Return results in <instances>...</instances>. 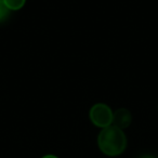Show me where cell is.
<instances>
[{
	"instance_id": "1",
	"label": "cell",
	"mask_w": 158,
	"mask_h": 158,
	"mask_svg": "<svg viewBox=\"0 0 158 158\" xmlns=\"http://www.w3.org/2000/svg\"><path fill=\"white\" fill-rule=\"evenodd\" d=\"M98 144L102 152L108 156H117L125 151L127 139L123 130L115 126L104 128L99 134Z\"/></svg>"
},
{
	"instance_id": "2",
	"label": "cell",
	"mask_w": 158,
	"mask_h": 158,
	"mask_svg": "<svg viewBox=\"0 0 158 158\" xmlns=\"http://www.w3.org/2000/svg\"><path fill=\"white\" fill-rule=\"evenodd\" d=\"M113 116H114V113L112 112V110L103 103L95 104L90 110L91 121L97 127L103 128V129L112 126Z\"/></svg>"
},
{
	"instance_id": "3",
	"label": "cell",
	"mask_w": 158,
	"mask_h": 158,
	"mask_svg": "<svg viewBox=\"0 0 158 158\" xmlns=\"http://www.w3.org/2000/svg\"><path fill=\"white\" fill-rule=\"evenodd\" d=\"M131 114L128 110L126 108H120V110H116L113 116V126L119 128V129H125V128L129 127L131 123Z\"/></svg>"
},
{
	"instance_id": "4",
	"label": "cell",
	"mask_w": 158,
	"mask_h": 158,
	"mask_svg": "<svg viewBox=\"0 0 158 158\" xmlns=\"http://www.w3.org/2000/svg\"><path fill=\"white\" fill-rule=\"evenodd\" d=\"M9 10H20L24 7L26 0H3Z\"/></svg>"
},
{
	"instance_id": "5",
	"label": "cell",
	"mask_w": 158,
	"mask_h": 158,
	"mask_svg": "<svg viewBox=\"0 0 158 158\" xmlns=\"http://www.w3.org/2000/svg\"><path fill=\"white\" fill-rule=\"evenodd\" d=\"M10 10L7 8V6L5 5L3 0H0V22H2L7 19L8 14H9Z\"/></svg>"
},
{
	"instance_id": "6",
	"label": "cell",
	"mask_w": 158,
	"mask_h": 158,
	"mask_svg": "<svg viewBox=\"0 0 158 158\" xmlns=\"http://www.w3.org/2000/svg\"><path fill=\"white\" fill-rule=\"evenodd\" d=\"M42 158H57V157H55V156H53V155H48V156H44V157H42Z\"/></svg>"
}]
</instances>
